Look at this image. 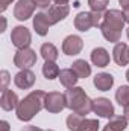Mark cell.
Segmentation results:
<instances>
[{"label": "cell", "mask_w": 129, "mask_h": 131, "mask_svg": "<svg viewBox=\"0 0 129 131\" xmlns=\"http://www.w3.org/2000/svg\"><path fill=\"white\" fill-rule=\"evenodd\" d=\"M40 53H41V57H43L46 61H56L58 57H59L58 49H56L55 44H52V43H44V44L41 46V49H40Z\"/></svg>", "instance_id": "obj_20"}, {"label": "cell", "mask_w": 129, "mask_h": 131, "mask_svg": "<svg viewBox=\"0 0 129 131\" xmlns=\"http://www.w3.org/2000/svg\"><path fill=\"white\" fill-rule=\"evenodd\" d=\"M44 108L49 113H61L65 108V95L59 92H50L46 95L44 101Z\"/></svg>", "instance_id": "obj_6"}, {"label": "cell", "mask_w": 129, "mask_h": 131, "mask_svg": "<svg viewBox=\"0 0 129 131\" xmlns=\"http://www.w3.org/2000/svg\"><path fill=\"white\" fill-rule=\"evenodd\" d=\"M68 12H70V8L67 5H53L47 11V18H49L50 25H56L64 20L68 15Z\"/></svg>", "instance_id": "obj_12"}, {"label": "cell", "mask_w": 129, "mask_h": 131, "mask_svg": "<svg viewBox=\"0 0 129 131\" xmlns=\"http://www.w3.org/2000/svg\"><path fill=\"white\" fill-rule=\"evenodd\" d=\"M125 15L122 11L119 9H109L105 12L103 20L100 23V31L102 35L111 41V43H119L120 37H122V31L125 28Z\"/></svg>", "instance_id": "obj_1"}, {"label": "cell", "mask_w": 129, "mask_h": 131, "mask_svg": "<svg viewBox=\"0 0 129 131\" xmlns=\"http://www.w3.org/2000/svg\"><path fill=\"white\" fill-rule=\"evenodd\" d=\"M112 57H114V61L119 66H126L129 63V47L126 43H115L114 46V50H112Z\"/></svg>", "instance_id": "obj_14"}, {"label": "cell", "mask_w": 129, "mask_h": 131, "mask_svg": "<svg viewBox=\"0 0 129 131\" xmlns=\"http://www.w3.org/2000/svg\"><path fill=\"white\" fill-rule=\"evenodd\" d=\"M93 111L100 117H112L114 116V107L111 104V101L106 98H97L93 101Z\"/></svg>", "instance_id": "obj_10"}, {"label": "cell", "mask_w": 129, "mask_h": 131, "mask_svg": "<svg viewBox=\"0 0 129 131\" xmlns=\"http://www.w3.org/2000/svg\"><path fill=\"white\" fill-rule=\"evenodd\" d=\"M123 15H125L126 23H129V8H128V9H123Z\"/></svg>", "instance_id": "obj_34"}, {"label": "cell", "mask_w": 129, "mask_h": 131, "mask_svg": "<svg viewBox=\"0 0 129 131\" xmlns=\"http://www.w3.org/2000/svg\"><path fill=\"white\" fill-rule=\"evenodd\" d=\"M59 67L55 61H46L43 66V75L46 79H55V78H59Z\"/></svg>", "instance_id": "obj_21"}, {"label": "cell", "mask_w": 129, "mask_h": 131, "mask_svg": "<svg viewBox=\"0 0 129 131\" xmlns=\"http://www.w3.org/2000/svg\"><path fill=\"white\" fill-rule=\"evenodd\" d=\"M106 125L114 131H125L128 127V119L125 116H115L114 114L112 117H109V122Z\"/></svg>", "instance_id": "obj_22"}, {"label": "cell", "mask_w": 129, "mask_h": 131, "mask_svg": "<svg viewBox=\"0 0 129 131\" xmlns=\"http://www.w3.org/2000/svg\"><path fill=\"white\" fill-rule=\"evenodd\" d=\"M126 79H128V81H129V70H128V72H126Z\"/></svg>", "instance_id": "obj_38"}, {"label": "cell", "mask_w": 129, "mask_h": 131, "mask_svg": "<svg viewBox=\"0 0 129 131\" xmlns=\"http://www.w3.org/2000/svg\"><path fill=\"white\" fill-rule=\"evenodd\" d=\"M102 131H114V130H111V128H109V127L106 125V127H105V128H103V130H102Z\"/></svg>", "instance_id": "obj_37"}, {"label": "cell", "mask_w": 129, "mask_h": 131, "mask_svg": "<svg viewBox=\"0 0 129 131\" xmlns=\"http://www.w3.org/2000/svg\"><path fill=\"white\" fill-rule=\"evenodd\" d=\"M88 5H90L93 12H99L100 14V12H103L108 8L109 0H88Z\"/></svg>", "instance_id": "obj_25"}, {"label": "cell", "mask_w": 129, "mask_h": 131, "mask_svg": "<svg viewBox=\"0 0 129 131\" xmlns=\"http://www.w3.org/2000/svg\"><path fill=\"white\" fill-rule=\"evenodd\" d=\"M5 28H6V20H5V17H2V29H0V31L3 32V31H5Z\"/></svg>", "instance_id": "obj_36"}, {"label": "cell", "mask_w": 129, "mask_h": 131, "mask_svg": "<svg viewBox=\"0 0 129 131\" xmlns=\"http://www.w3.org/2000/svg\"><path fill=\"white\" fill-rule=\"evenodd\" d=\"M82 47H84V41L78 35H68L62 41V52L65 55H70V57L81 53Z\"/></svg>", "instance_id": "obj_9"}, {"label": "cell", "mask_w": 129, "mask_h": 131, "mask_svg": "<svg viewBox=\"0 0 129 131\" xmlns=\"http://www.w3.org/2000/svg\"><path fill=\"white\" fill-rule=\"evenodd\" d=\"M35 63H36V53L31 47L18 49L15 52V55H14V64L17 66L18 69H21V70L31 69L32 66H35Z\"/></svg>", "instance_id": "obj_5"}, {"label": "cell", "mask_w": 129, "mask_h": 131, "mask_svg": "<svg viewBox=\"0 0 129 131\" xmlns=\"http://www.w3.org/2000/svg\"><path fill=\"white\" fill-rule=\"evenodd\" d=\"M35 8H36V5L33 0H18L14 8V17L20 21H24L32 17Z\"/></svg>", "instance_id": "obj_8"}, {"label": "cell", "mask_w": 129, "mask_h": 131, "mask_svg": "<svg viewBox=\"0 0 129 131\" xmlns=\"http://www.w3.org/2000/svg\"><path fill=\"white\" fill-rule=\"evenodd\" d=\"M14 82L18 89L21 90H28L31 89L33 84H35V73L29 69H24L21 72H18L15 76H14Z\"/></svg>", "instance_id": "obj_11"}, {"label": "cell", "mask_w": 129, "mask_h": 131, "mask_svg": "<svg viewBox=\"0 0 129 131\" xmlns=\"http://www.w3.org/2000/svg\"><path fill=\"white\" fill-rule=\"evenodd\" d=\"M56 5H67L68 3V0H53Z\"/></svg>", "instance_id": "obj_35"}, {"label": "cell", "mask_w": 129, "mask_h": 131, "mask_svg": "<svg viewBox=\"0 0 129 131\" xmlns=\"http://www.w3.org/2000/svg\"><path fill=\"white\" fill-rule=\"evenodd\" d=\"M94 87L100 92H108L114 85V78L109 73H99L94 76Z\"/></svg>", "instance_id": "obj_16"}, {"label": "cell", "mask_w": 129, "mask_h": 131, "mask_svg": "<svg viewBox=\"0 0 129 131\" xmlns=\"http://www.w3.org/2000/svg\"><path fill=\"white\" fill-rule=\"evenodd\" d=\"M100 125H99L97 119H84L79 127V131H97Z\"/></svg>", "instance_id": "obj_26"}, {"label": "cell", "mask_w": 129, "mask_h": 131, "mask_svg": "<svg viewBox=\"0 0 129 131\" xmlns=\"http://www.w3.org/2000/svg\"><path fill=\"white\" fill-rule=\"evenodd\" d=\"M102 20V15L99 12H79L76 17H74V28L81 32H87L90 31L91 28H97L100 26V21Z\"/></svg>", "instance_id": "obj_4"}, {"label": "cell", "mask_w": 129, "mask_h": 131, "mask_svg": "<svg viewBox=\"0 0 129 131\" xmlns=\"http://www.w3.org/2000/svg\"><path fill=\"white\" fill-rule=\"evenodd\" d=\"M11 41H12V44L17 49H26V47H29V44L32 41V37H31L29 29L24 28V26H15L12 29V34H11Z\"/></svg>", "instance_id": "obj_7"}, {"label": "cell", "mask_w": 129, "mask_h": 131, "mask_svg": "<svg viewBox=\"0 0 129 131\" xmlns=\"http://www.w3.org/2000/svg\"><path fill=\"white\" fill-rule=\"evenodd\" d=\"M65 107L70 108L73 113L87 116L90 111H93V101L87 96L85 90L82 87H71L65 90Z\"/></svg>", "instance_id": "obj_3"}, {"label": "cell", "mask_w": 129, "mask_h": 131, "mask_svg": "<svg viewBox=\"0 0 129 131\" xmlns=\"http://www.w3.org/2000/svg\"><path fill=\"white\" fill-rule=\"evenodd\" d=\"M12 2H14V0H2V2H0V5H2V6H0V11L5 12V11L8 9V6H9Z\"/></svg>", "instance_id": "obj_29"}, {"label": "cell", "mask_w": 129, "mask_h": 131, "mask_svg": "<svg viewBox=\"0 0 129 131\" xmlns=\"http://www.w3.org/2000/svg\"><path fill=\"white\" fill-rule=\"evenodd\" d=\"M82 121H84V116L76 114V113H71L67 117V128L70 131H79V127H81Z\"/></svg>", "instance_id": "obj_24"}, {"label": "cell", "mask_w": 129, "mask_h": 131, "mask_svg": "<svg viewBox=\"0 0 129 131\" xmlns=\"http://www.w3.org/2000/svg\"><path fill=\"white\" fill-rule=\"evenodd\" d=\"M78 75L73 72V69H62L61 70V73H59V81H61V84L67 87V89H71V87H74L76 85V82H78Z\"/></svg>", "instance_id": "obj_19"}, {"label": "cell", "mask_w": 129, "mask_h": 131, "mask_svg": "<svg viewBox=\"0 0 129 131\" xmlns=\"http://www.w3.org/2000/svg\"><path fill=\"white\" fill-rule=\"evenodd\" d=\"M44 131H53V130H44Z\"/></svg>", "instance_id": "obj_40"}, {"label": "cell", "mask_w": 129, "mask_h": 131, "mask_svg": "<svg viewBox=\"0 0 129 131\" xmlns=\"http://www.w3.org/2000/svg\"><path fill=\"white\" fill-rule=\"evenodd\" d=\"M71 69L78 75V78H81V79H85V78H88L91 75V66L88 64L85 60H76L71 64Z\"/></svg>", "instance_id": "obj_18"}, {"label": "cell", "mask_w": 129, "mask_h": 131, "mask_svg": "<svg viewBox=\"0 0 129 131\" xmlns=\"http://www.w3.org/2000/svg\"><path fill=\"white\" fill-rule=\"evenodd\" d=\"M33 2H35V5H36L40 9H47L52 0H33Z\"/></svg>", "instance_id": "obj_28"}, {"label": "cell", "mask_w": 129, "mask_h": 131, "mask_svg": "<svg viewBox=\"0 0 129 131\" xmlns=\"http://www.w3.org/2000/svg\"><path fill=\"white\" fill-rule=\"evenodd\" d=\"M18 96H17V93H14L12 90H8V89H5V90H2V98H0V107L5 110V111H11V110H14V108H17L18 107Z\"/></svg>", "instance_id": "obj_13"}, {"label": "cell", "mask_w": 129, "mask_h": 131, "mask_svg": "<svg viewBox=\"0 0 129 131\" xmlns=\"http://www.w3.org/2000/svg\"><path fill=\"white\" fill-rule=\"evenodd\" d=\"M8 82H9V73L6 70H2V90L6 89Z\"/></svg>", "instance_id": "obj_27"}, {"label": "cell", "mask_w": 129, "mask_h": 131, "mask_svg": "<svg viewBox=\"0 0 129 131\" xmlns=\"http://www.w3.org/2000/svg\"><path fill=\"white\" fill-rule=\"evenodd\" d=\"M46 95L47 93H44L43 90H33L26 98H23L17 107V117L23 122L31 121L36 113H40L44 108Z\"/></svg>", "instance_id": "obj_2"}, {"label": "cell", "mask_w": 129, "mask_h": 131, "mask_svg": "<svg viewBox=\"0 0 129 131\" xmlns=\"http://www.w3.org/2000/svg\"><path fill=\"white\" fill-rule=\"evenodd\" d=\"M0 131H9V124L6 121H2L0 122Z\"/></svg>", "instance_id": "obj_31"}, {"label": "cell", "mask_w": 129, "mask_h": 131, "mask_svg": "<svg viewBox=\"0 0 129 131\" xmlns=\"http://www.w3.org/2000/svg\"><path fill=\"white\" fill-rule=\"evenodd\" d=\"M50 21L47 18V14H43V12H38L35 17H33V29L35 32L41 37H46L49 32V28H50Z\"/></svg>", "instance_id": "obj_15"}, {"label": "cell", "mask_w": 129, "mask_h": 131, "mask_svg": "<svg viewBox=\"0 0 129 131\" xmlns=\"http://www.w3.org/2000/svg\"><path fill=\"white\" fill-rule=\"evenodd\" d=\"M126 35H128V38H129V28H128V31H126Z\"/></svg>", "instance_id": "obj_39"}, {"label": "cell", "mask_w": 129, "mask_h": 131, "mask_svg": "<svg viewBox=\"0 0 129 131\" xmlns=\"http://www.w3.org/2000/svg\"><path fill=\"white\" fill-rule=\"evenodd\" d=\"M123 108H125V110H123V116H125V117H126V119L129 121V105L123 107Z\"/></svg>", "instance_id": "obj_33"}, {"label": "cell", "mask_w": 129, "mask_h": 131, "mask_svg": "<svg viewBox=\"0 0 129 131\" xmlns=\"http://www.w3.org/2000/svg\"><path fill=\"white\" fill-rule=\"evenodd\" d=\"M119 3L122 5V8H123V9H128V8H129V0H119Z\"/></svg>", "instance_id": "obj_32"}, {"label": "cell", "mask_w": 129, "mask_h": 131, "mask_svg": "<svg viewBox=\"0 0 129 131\" xmlns=\"http://www.w3.org/2000/svg\"><path fill=\"white\" fill-rule=\"evenodd\" d=\"M91 61L97 67H106L109 64V53L103 47H96L91 52Z\"/></svg>", "instance_id": "obj_17"}, {"label": "cell", "mask_w": 129, "mask_h": 131, "mask_svg": "<svg viewBox=\"0 0 129 131\" xmlns=\"http://www.w3.org/2000/svg\"><path fill=\"white\" fill-rule=\"evenodd\" d=\"M21 131H44V130H41V128H38V127H35V125H28V127L21 128Z\"/></svg>", "instance_id": "obj_30"}, {"label": "cell", "mask_w": 129, "mask_h": 131, "mask_svg": "<svg viewBox=\"0 0 129 131\" xmlns=\"http://www.w3.org/2000/svg\"><path fill=\"white\" fill-rule=\"evenodd\" d=\"M115 101L122 107L129 105V85H120L117 89V92H115Z\"/></svg>", "instance_id": "obj_23"}]
</instances>
